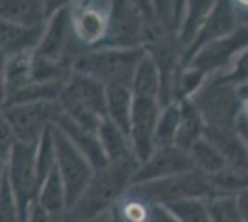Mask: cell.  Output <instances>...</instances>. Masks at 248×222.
<instances>
[{"label": "cell", "mask_w": 248, "mask_h": 222, "mask_svg": "<svg viewBox=\"0 0 248 222\" xmlns=\"http://www.w3.org/2000/svg\"><path fill=\"white\" fill-rule=\"evenodd\" d=\"M155 24L165 33L176 35V0H152Z\"/></svg>", "instance_id": "f1b7e54d"}, {"label": "cell", "mask_w": 248, "mask_h": 222, "mask_svg": "<svg viewBox=\"0 0 248 222\" xmlns=\"http://www.w3.org/2000/svg\"><path fill=\"white\" fill-rule=\"evenodd\" d=\"M35 167L39 183L46 180V176L56 169V141H54V126L45 132V135L35 145Z\"/></svg>", "instance_id": "83f0119b"}, {"label": "cell", "mask_w": 248, "mask_h": 222, "mask_svg": "<svg viewBox=\"0 0 248 222\" xmlns=\"http://www.w3.org/2000/svg\"><path fill=\"white\" fill-rule=\"evenodd\" d=\"M189 158L193 161L195 169L204 172L206 176H215L222 169H226V159L222 158V154L218 152V148L204 135L202 139H198L193 147L187 150Z\"/></svg>", "instance_id": "603a6c76"}, {"label": "cell", "mask_w": 248, "mask_h": 222, "mask_svg": "<svg viewBox=\"0 0 248 222\" xmlns=\"http://www.w3.org/2000/svg\"><path fill=\"white\" fill-rule=\"evenodd\" d=\"M189 100L200 111L206 128H213V130L235 128L243 100L239 96L237 87L224 80L222 74L206 78V82L197 91V95Z\"/></svg>", "instance_id": "277c9868"}, {"label": "cell", "mask_w": 248, "mask_h": 222, "mask_svg": "<svg viewBox=\"0 0 248 222\" xmlns=\"http://www.w3.org/2000/svg\"><path fill=\"white\" fill-rule=\"evenodd\" d=\"M109 222H178L165 206L152 204L128 189L108 209Z\"/></svg>", "instance_id": "5bb4252c"}, {"label": "cell", "mask_w": 248, "mask_h": 222, "mask_svg": "<svg viewBox=\"0 0 248 222\" xmlns=\"http://www.w3.org/2000/svg\"><path fill=\"white\" fill-rule=\"evenodd\" d=\"M98 141L102 145L104 156L108 159V163L137 161L134 156V150H132V145H130L128 133L117 126L113 120H109L108 117L98 126Z\"/></svg>", "instance_id": "ac0fdd59"}, {"label": "cell", "mask_w": 248, "mask_h": 222, "mask_svg": "<svg viewBox=\"0 0 248 222\" xmlns=\"http://www.w3.org/2000/svg\"><path fill=\"white\" fill-rule=\"evenodd\" d=\"M132 6L135 8V11L143 17V21L146 22L148 28H159L155 24L154 19V10H152V0H128Z\"/></svg>", "instance_id": "836d02e7"}, {"label": "cell", "mask_w": 248, "mask_h": 222, "mask_svg": "<svg viewBox=\"0 0 248 222\" xmlns=\"http://www.w3.org/2000/svg\"><path fill=\"white\" fill-rule=\"evenodd\" d=\"M241 26L243 24H241L237 11L233 10V6H232V0H215L209 15H207L204 24H202V28L198 30L193 44L182 56V63L186 65L191 59V56L197 52L200 46H204L206 43L220 39L224 35H230Z\"/></svg>", "instance_id": "4fadbf2b"}, {"label": "cell", "mask_w": 248, "mask_h": 222, "mask_svg": "<svg viewBox=\"0 0 248 222\" xmlns=\"http://www.w3.org/2000/svg\"><path fill=\"white\" fill-rule=\"evenodd\" d=\"M22 222H74V219L69 211L63 213V215H50V213L45 211L41 206L35 204Z\"/></svg>", "instance_id": "d6a6232c"}, {"label": "cell", "mask_w": 248, "mask_h": 222, "mask_svg": "<svg viewBox=\"0 0 248 222\" xmlns=\"http://www.w3.org/2000/svg\"><path fill=\"white\" fill-rule=\"evenodd\" d=\"M241 117L248 120V96L243 98V106H241Z\"/></svg>", "instance_id": "ab89813d"}, {"label": "cell", "mask_w": 248, "mask_h": 222, "mask_svg": "<svg viewBox=\"0 0 248 222\" xmlns=\"http://www.w3.org/2000/svg\"><path fill=\"white\" fill-rule=\"evenodd\" d=\"M15 147V139L11 135L10 128L4 118H0V185L6 178V169L10 163L11 150Z\"/></svg>", "instance_id": "4dcf8cb0"}, {"label": "cell", "mask_w": 248, "mask_h": 222, "mask_svg": "<svg viewBox=\"0 0 248 222\" xmlns=\"http://www.w3.org/2000/svg\"><path fill=\"white\" fill-rule=\"evenodd\" d=\"M37 206H41L43 209L50 215H63L69 211L67 192H65L62 178L58 174V169L52 170L46 176V180L41 183L39 194H37Z\"/></svg>", "instance_id": "cb8c5ba5"}, {"label": "cell", "mask_w": 248, "mask_h": 222, "mask_svg": "<svg viewBox=\"0 0 248 222\" xmlns=\"http://www.w3.org/2000/svg\"><path fill=\"white\" fill-rule=\"evenodd\" d=\"M235 132H237V135L241 137V141L245 143V147H247V150H248V120L243 118L241 113H239L237 122H235Z\"/></svg>", "instance_id": "d590c367"}, {"label": "cell", "mask_w": 248, "mask_h": 222, "mask_svg": "<svg viewBox=\"0 0 248 222\" xmlns=\"http://www.w3.org/2000/svg\"><path fill=\"white\" fill-rule=\"evenodd\" d=\"M41 2H43V6H45V10H46L48 19H50L54 13L65 10V8H71L76 0H41Z\"/></svg>", "instance_id": "e575fe53"}, {"label": "cell", "mask_w": 248, "mask_h": 222, "mask_svg": "<svg viewBox=\"0 0 248 222\" xmlns=\"http://www.w3.org/2000/svg\"><path fill=\"white\" fill-rule=\"evenodd\" d=\"M146 50L143 46L135 48H113V46H98L83 50L73 65V73L85 74L94 78L106 87L113 84L132 85V78L139 61L143 59Z\"/></svg>", "instance_id": "3957f363"}, {"label": "cell", "mask_w": 248, "mask_h": 222, "mask_svg": "<svg viewBox=\"0 0 248 222\" xmlns=\"http://www.w3.org/2000/svg\"><path fill=\"white\" fill-rule=\"evenodd\" d=\"M161 102L155 98H135L130 115L128 137L137 163H143L155 150V128L161 115Z\"/></svg>", "instance_id": "8fae6325"}, {"label": "cell", "mask_w": 248, "mask_h": 222, "mask_svg": "<svg viewBox=\"0 0 248 222\" xmlns=\"http://www.w3.org/2000/svg\"><path fill=\"white\" fill-rule=\"evenodd\" d=\"M180 106H182V118H180V128H178L174 147L187 152L198 139L204 137L206 124H204V118L200 115V111L191 100H182Z\"/></svg>", "instance_id": "7402d4cb"}, {"label": "cell", "mask_w": 248, "mask_h": 222, "mask_svg": "<svg viewBox=\"0 0 248 222\" xmlns=\"http://www.w3.org/2000/svg\"><path fill=\"white\" fill-rule=\"evenodd\" d=\"M213 222H247L235 194H217L207 200Z\"/></svg>", "instance_id": "4316f807"}, {"label": "cell", "mask_w": 248, "mask_h": 222, "mask_svg": "<svg viewBox=\"0 0 248 222\" xmlns=\"http://www.w3.org/2000/svg\"><path fill=\"white\" fill-rule=\"evenodd\" d=\"M87 222H109V219H108V215L104 213V215H100V217H96V219H93V221H87Z\"/></svg>", "instance_id": "b9f144b4"}, {"label": "cell", "mask_w": 248, "mask_h": 222, "mask_svg": "<svg viewBox=\"0 0 248 222\" xmlns=\"http://www.w3.org/2000/svg\"><path fill=\"white\" fill-rule=\"evenodd\" d=\"M134 106V93L132 85L113 84L106 85V117L113 120L117 126L128 133L130 115Z\"/></svg>", "instance_id": "d6986e66"}, {"label": "cell", "mask_w": 248, "mask_h": 222, "mask_svg": "<svg viewBox=\"0 0 248 222\" xmlns=\"http://www.w3.org/2000/svg\"><path fill=\"white\" fill-rule=\"evenodd\" d=\"M130 189L137 192L139 196L146 198L157 206H170L176 202L187 200V198H213L217 196L215 187L200 170H189L178 176L163 178V180L148 181V183H135Z\"/></svg>", "instance_id": "5b68a950"}, {"label": "cell", "mask_w": 248, "mask_h": 222, "mask_svg": "<svg viewBox=\"0 0 248 222\" xmlns=\"http://www.w3.org/2000/svg\"><path fill=\"white\" fill-rule=\"evenodd\" d=\"M241 24H243V26H247V28H248V13H247V15H243V17H241Z\"/></svg>", "instance_id": "7bdbcfd3"}, {"label": "cell", "mask_w": 248, "mask_h": 222, "mask_svg": "<svg viewBox=\"0 0 248 222\" xmlns=\"http://www.w3.org/2000/svg\"><path fill=\"white\" fill-rule=\"evenodd\" d=\"M215 0H187L186 8L178 21V28H176V41H178V46L182 48V56L193 44Z\"/></svg>", "instance_id": "2e32d148"}, {"label": "cell", "mask_w": 248, "mask_h": 222, "mask_svg": "<svg viewBox=\"0 0 248 222\" xmlns=\"http://www.w3.org/2000/svg\"><path fill=\"white\" fill-rule=\"evenodd\" d=\"M189 170H197L189 158V152L178 147H159L143 163H139L132 185L163 180V178L178 176Z\"/></svg>", "instance_id": "7c38bea8"}, {"label": "cell", "mask_w": 248, "mask_h": 222, "mask_svg": "<svg viewBox=\"0 0 248 222\" xmlns=\"http://www.w3.org/2000/svg\"><path fill=\"white\" fill-rule=\"evenodd\" d=\"M0 19L26 28H45L48 15L41 0H0Z\"/></svg>", "instance_id": "9a60e30c"}, {"label": "cell", "mask_w": 248, "mask_h": 222, "mask_svg": "<svg viewBox=\"0 0 248 222\" xmlns=\"http://www.w3.org/2000/svg\"><path fill=\"white\" fill-rule=\"evenodd\" d=\"M2 78H4L8 96L17 95L26 87H30L35 82L33 80V50L8 58Z\"/></svg>", "instance_id": "ffe728a7"}, {"label": "cell", "mask_w": 248, "mask_h": 222, "mask_svg": "<svg viewBox=\"0 0 248 222\" xmlns=\"http://www.w3.org/2000/svg\"><path fill=\"white\" fill-rule=\"evenodd\" d=\"M0 222H21V213L6 178L0 185Z\"/></svg>", "instance_id": "f546056e"}, {"label": "cell", "mask_w": 248, "mask_h": 222, "mask_svg": "<svg viewBox=\"0 0 248 222\" xmlns=\"http://www.w3.org/2000/svg\"><path fill=\"white\" fill-rule=\"evenodd\" d=\"M113 8L115 0H76L69 8L74 39L82 48L102 46L109 32Z\"/></svg>", "instance_id": "ba28073f"}, {"label": "cell", "mask_w": 248, "mask_h": 222, "mask_svg": "<svg viewBox=\"0 0 248 222\" xmlns=\"http://www.w3.org/2000/svg\"><path fill=\"white\" fill-rule=\"evenodd\" d=\"M187 0H176V28H178V21H180V15L186 8Z\"/></svg>", "instance_id": "f35d334b"}, {"label": "cell", "mask_w": 248, "mask_h": 222, "mask_svg": "<svg viewBox=\"0 0 248 222\" xmlns=\"http://www.w3.org/2000/svg\"><path fill=\"white\" fill-rule=\"evenodd\" d=\"M6 100H8V93H6L4 78L0 76V118H2V115H4V109H6Z\"/></svg>", "instance_id": "74e56055"}, {"label": "cell", "mask_w": 248, "mask_h": 222, "mask_svg": "<svg viewBox=\"0 0 248 222\" xmlns=\"http://www.w3.org/2000/svg\"><path fill=\"white\" fill-rule=\"evenodd\" d=\"M139 167L137 161L108 163L93 172L83 194L69 209L74 222H87L100 217L123 196L134 183V174Z\"/></svg>", "instance_id": "6da1fadb"}, {"label": "cell", "mask_w": 248, "mask_h": 222, "mask_svg": "<svg viewBox=\"0 0 248 222\" xmlns=\"http://www.w3.org/2000/svg\"><path fill=\"white\" fill-rule=\"evenodd\" d=\"M178 222H213L206 198H187L167 206Z\"/></svg>", "instance_id": "484cf974"}, {"label": "cell", "mask_w": 248, "mask_h": 222, "mask_svg": "<svg viewBox=\"0 0 248 222\" xmlns=\"http://www.w3.org/2000/svg\"><path fill=\"white\" fill-rule=\"evenodd\" d=\"M54 141H56V169L65 185L67 206L69 209H73V206L83 194L89 180L93 178L94 167L71 143V139L56 126H54Z\"/></svg>", "instance_id": "9c48e42d"}, {"label": "cell", "mask_w": 248, "mask_h": 222, "mask_svg": "<svg viewBox=\"0 0 248 222\" xmlns=\"http://www.w3.org/2000/svg\"><path fill=\"white\" fill-rule=\"evenodd\" d=\"M45 28H26L0 19V50L8 58L22 52H31L41 41Z\"/></svg>", "instance_id": "e0dca14e"}, {"label": "cell", "mask_w": 248, "mask_h": 222, "mask_svg": "<svg viewBox=\"0 0 248 222\" xmlns=\"http://www.w3.org/2000/svg\"><path fill=\"white\" fill-rule=\"evenodd\" d=\"M248 48V28L241 26L230 35H224L220 39L206 43L200 46L197 52L191 56V59L184 67H189L204 78L217 76V74L228 73V69L233 65L237 56Z\"/></svg>", "instance_id": "30bf717a"}, {"label": "cell", "mask_w": 248, "mask_h": 222, "mask_svg": "<svg viewBox=\"0 0 248 222\" xmlns=\"http://www.w3.org/2000/svg\"><path fill=\"white\" fill-rule=\"evenodd\" d=\"M58 102L63 115L85 130L98 132L106 118V87L85 74H69Z\"/></svg>", "instance_id": "7a4b0ae2"}, {"label": "cell", "mask_w": 248, "mask_h": 222, "mask_svg": "<svg viewBox=\"0 0 248 222\" xmlns=\"http://www.w3.org/2000/svg\"><path fill=\"white\" fill-rule=\"evenodd\" d=\"M180 118H182L180 102L163 106L159 120H157V128H155V148L174 147L178 128H180Z\"/></svg>", "instance_id": "d4e9b609"}, {"label": "cell", "mask_w": 248, "mask_h": 222, "mask_svg": "<svg viewBox=\"0 0 248 222\" xmlns=\"http://www.w3.org/2000/svg\"><path fill=\"white\" fill-rule=\"evenodd\" d=\"M62 113L60 102H26L6 106L2 118L10 128L15 143L37 145Z\"/></svg>", "instance_id": "8992f818"}, {"label": "cell", "mask_w": 248, "mask_h": 222, "mask_svg": "<svg viewBox=\"0 0 248 222\" xmlns=\"http://www.w3.org/2000/svg\"><path fill=\"white\" fill-rule=\"evenodd\" d=\"M237 196V204L239 207H241V213H243V217H245V221L248 222V187L245 191H241Z\"/></svg>", "instance_id": "8d00e7d4"}, {"label": "cell", "mask_w": 248, "mask_h": 222, "mask_svg": "<svg viewBox=\"0 0 248 222\" xmlns=\"http://www.w3.org/2000/svg\"><path fill=\"white\" fill-rule=\"evenodd\" d=\"M6 180L15 196L22 222L31 207L37 204V194L41 187L35 167V145L15 143L6 169Z\"/></svg>", "instance_id": "52a82bcc"}, {"label": "cell", "mask_w": 248, "mask_h": 222, "mask_svg": "<svg viewBox=\"0 0 248 222\" xmlns=\"http://www.w3.org/2000/svg\"><path fill=\"white\" fill-rule=\"evenodd\" d=\"M132 93L135 98H161V74L150 54H145L135 69Z\"/></svg>", "instance_id": "44dd1931"}, {"label": "cell", "mask_w": 248, "mask_h": 222, "mask_svg": "<svg viewBox=\"0 0 248 222\" xmlns=\"http://www.w3.org/2000/svg\"><path fill=\"white\" fill-rule=\"evenodd\" d=\"M6 61H8V56L0 50V76L4 74V67H6Z\"/></svg>", "instance_id": "60d3db41"}, {"label": "cell", "mask_w": 248, "mask_h": 222, "mask_svg": "<svg viewBox=\"0 0 248 222\" xmlns=\"http://www.w3.org/2000/svg\"><path fill=\"white\" fill-rule=\"evenodd\" d=\"M222 76H224V80H228L232 85H235L237 89L248 84V48L239 54L233 65Z\"/></svg>", "instance_id": "1f68e13d"}]
</instances>
